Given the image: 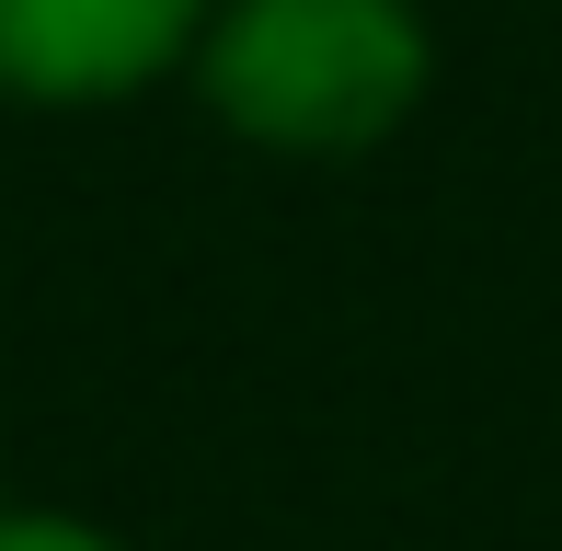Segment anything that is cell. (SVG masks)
Returning <instances> with one entry per match:
<instances>
[{"label": "cell", "instance_id": "1", "mask_svg": "<svg viewBox=\"0 0 562 551\" xmlns=\"http://www.w3.org/2000/svg\"><path fill=\"white\" fill-rule=\"evenodd\" d=\"M425 92L414 0H229L207 23V104L265 149H368Z\"/></svg>", "mask_w": 562, "mask_h": 551}, {"label": "cell", "instance_id": "2", "mask_svg": "<svg viewBox=\"0 0 562 551\" xmlns=\"http://www.w3.org/2000/svg\"><path fill=\"white\" fill-rule=\"evenodd\" d=\"M207 0H0V92L23 104H104L184 58Z\"/></svg>", "mask_w": 562, "mask_h": 551}, {"label": "cell", "instance_id": "3", "mask_svg": "<svg viewBox=\"0 0 562 551\" xmlns=\"http://www.w3.org/2000/svg\"><path fill=\"white\" fill-rule=\"evenodd\" d=\"M0 551H115V540L69 529V517H0Z\"/></svg>", "mask_w": 562, "mask_h": 551}]
</instances>
